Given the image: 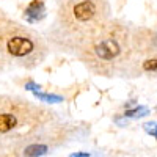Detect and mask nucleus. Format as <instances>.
I'll return each mask as SVG.
<instances>
[{"label": "nucleus", "instance_id": "obj_1", "mask_svg": "<svg viewBox=\"0 0 157 157\" xmlns=\"http://www.w3.org/2000/svg\"><path fill=\"white\" fill-rule=\"evenodd\" d=\"M33 50V43L32 39L24 38V36H14L8 41V52L14 57H24L29 55Z\"/></svg>", "mask_w": 157, "mask_h": 157}, {"label": "nucleus", "instance_id": "obj_2", "mask_svg": "<svg viewBox=\"0 0 157 157\" xmlns=\"http://www.w3.org/2000/svg\"><path fill=\"white\" fill-rule=\"evenodd\" d=\"M96 54L102 60H112L113 57L120 54V46L115 39H105V41L96 46Z\"/></svg>", "mask_w": 157, "mask_h": 157}, {"label": "nucleus", "instance_id": "obj_3", "mask_svg": "<svg viewBox=\"0 0 157 157\" xmlns=\"http://www.w3.org/2000/svg\"><path fill=\"white\" fill-rule=\"evenodd\" d=\"M94 11H96V8L91 2H82V3L74 6V16L78 21H88V19L93 17Z\"/></svg>", "mask_w": 157, "mask_h": 157}, {"label": "nucleus", "instance_id": "obj_4", "mask_svg": "<svg viewBox=\"0 0 157 157\" xmlns=\"http://www.w3.org/2000/svg\"><path fill=\"white\" fill-rule=\"evenodd\" d=\"M43 16H44V3L41 0H33V2L27 6V10H25V17L30 22L41 19Z\"/></svg>", "mask_w": 157, "mask_h": 157}, {"label": "nucleus", "instance_id": "obj_5", "mask_svg": "<svg viewBox=\"0 0 157 157\" xmlns=\"http://www.w3.org/2000/svg\"><path fill=\"white\" fill-rule=\"evenodd\" d=\"M16 126V118L10 113L0 115V132H10V130Z\"/></svg>", "mask_w": 157, "mask_h": 157}, {"label": "nucleus", "instance_id": "obj_6", "mask_svg": "<svg viewBox=\"0 0 157 157\" xmlns=\"http://www.w3.org/2000/svg\"><path fill=\"white\" fill-rule=\"evenodd\" d=\"M47 152V146L46 145H30L29 148H25L24 155L25 157H41Z\"/></svg>", "mask_w": 157, "mask_h": 157}, {"label": "nucleus", "instance_id": "obj_7", "mask_svg": "<svg viewBox=\"0 0 157 157\" xmlns=\"http://www.w3.org/2000/svg\"><path fill=\"white\" fill-rule=\"evenodd\" d=\"M35 94L39 101H46V102H61L63 101V98L57 96V94H46V93H38V91Z\"/></svg>", "mask_w": 157, "mask_h": 157}, {"label": "nucleus", "instance_id": "obj_8", "mask_svg": "<svg viewBox=\"0 0 157 157\" xmlns=\"http://www.w3.org/2000/svg\"><path fill=\"white\" fill-rule=\"evenodd\" d=\"M124 115L129 116V118H141V116H146L148 115V109L146 107H137L134 110H127Z\"/></svg>", "mask_w": 157, "mask_h": 157}, {"label": "nucleus", "instance_id": "obj_9", "mask_svg": "<svg viewBox=\"0 0 157 157\" xmlns=\"http://www.w3.org/2000/svg\"><path fill=\"white\" fill-rule=\"evenodd\" d=\"M143 129H145L149 135H154L157 138V123H146V124H143Z\"/></svg>", "mask_w": 157, "mask_h": 157}, {"label": "nucleus", "instance_id": "obj_10", "mask_svg": "<svg viewBox=\"0 0 157 157\" xmlns=\"http://www.w3.org/2000/svg\"><path fill=\"white\" fill-rule=\"evenodd\" d=\"M143 68H145V71H157V60L155 58L146 60L143 63Z\"/></svg>", "mask_w": 157, "mask_h": 157}, {"label": "nucleus", "instance_id": "obj_11", "mask_svg": "<svg viewBox=\"0 0 157 157\" xmlns=\"http://www.w3.org/2000/svg\"><path fill=\"white\" fill-rule=\"evenodd\" d=\"M25 88L32 90V91H36V88H39V85H36V83H33V82H29L27 85H25Z\"/></svg>", "mask_w": 157, "mask_h": 157}, {"label": "nucleus", "instance_id": "obj_12", "mask_svg": "<svg viewBox=\"0 0 157 157\" xmlns=\"http://www.w3.org/2000/svg\"><path fill=\"white\" fill-rule=\"evenodd\" d=\"M69 157H90L88 152H75V154H71Z\"/></svg>", "mask_w": 157, "mask_h": 157}]
</instances>
